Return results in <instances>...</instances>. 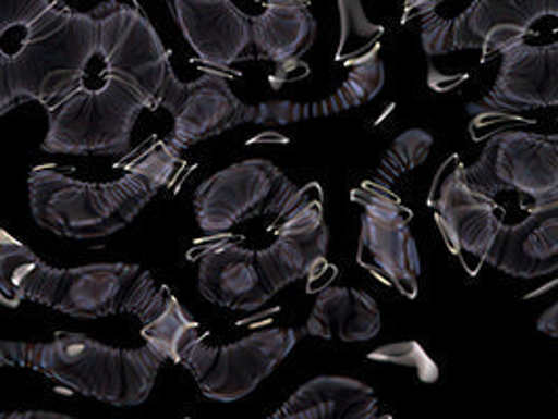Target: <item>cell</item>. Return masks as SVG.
Returning a JSON list of instances; mask_svg holds the SVG:
<instances>
[{"label": "cell", "instance_id": "obj_3", "mask_svg": "<svg viewBox=\"0 0 558 419\" xmlns=\"http://www.w3.org/2000/svg\"><path fill=\"white\" fill-rule=\"evenodd\" d=\"M93 11L65 0H0V118L70 95L97 53Z\"/></svg>", "mask_w": 558, "mask_h": 419}, {"label": "cell", "instance_id": "obj_8", "mask_svg": "<svg viewBox=\"0 0 558 419\" xmlns=\"http://www.w3.org/2000/svg\"><path fill=\"white\" fill-rule=\"evenodd\" d=\"M301 192L269 160H244L206 178L194 196V214L206 233H223L260 217H283Z\"/></svg>", "mask_w": 558, "mask_h": 419}, {"label": "cell", "instance_id": "obj_7", "mask_svg": "<svg viewBox=\"0 0 558 419\" xmlns=\"http://www.w3.org/2000/svg\"><path fill=\"white\" fill-rule=\"evenodd\" d=\"M296 344L299 332L290 328L260 330L225 346L199 335L187 344L179 365L194 375L204 396L233 403L256 391Z\"/></svg>", "mask_w": 558, "mask_h": 419}, {"label": "cell", "instance_id": "obj_18", "mask_svg": "<svg viewBox=\"0 0 558 419\" xmlns=\"http://www.w3.org/2000/svg\"><path fill=\"white\" fill-rule=\"evenodd\" d=\"M378 416V398L372 386L344 375H319L294 392L276 419H372Z\"/></svg>", "mask_w": 558, "mask_h": 419}, {"label": "cell", "instance_id": "obj_20", "mask_svg": "<svg viewBox=\"0 0 558 419\" xmlns=\"http://www.w3.org/2000/svg\"><path fill=\"white\" fill-rule=\"evenodd\" d=\"M251 22L252 47L279 65L299 61L317 36L308 0H267L265 11Z\"/></svg>", "mask_w": 558, "mask_h": 419}, {"label": "cell", "instance_id": "obj_4", "mask_svg": "<svg viewBox=\"0 0 558 419\" xmlns=\"http://www.w3.org/2000/svg\"><path fill=\"white\" fill-rule=\"evenodd\" d=\"M179 158V149L158 140L106 181L81 178L56 164L34 167L28 174L32 219L68 239L110 237L133 223L167 187Z\"/></svg>", "mask_w": 558, "mask_h": 419}, {"label": "cell", "instance_id": "obj_17", "mask_svg": "<svg viewBox=\"0 0 558 419\" xmlns=\"http://www.w3.org/2000/svg\"><path fill=\"white\" fill-rule=\"evenodd\" d=\"M197 287L208 303L231 310H258L276 296L258 267L256 250L233 239L202 251Z\"/></svg>", "mask_w": 558, "mask_h": 419}, {"label": "cell", "instance_id": "obj_19", "mask_svg": "<svg viewBox=\"0 0 558 419\" xmlns=\"http://www.w3.org/2000/svg\"><path fill=\"white\" fill-rule=\"evenodd\" d=\"M383 315L378 303L362 289L332 285L324 289L308 315L305 332L338 342H367L380 334Z\"/></svg>", "mask_w": 558, "mask_h": 419}, {"label": "cell", "instance_id": "obj_22", "mask_svg": "<svg viewBox=\"0 0 558 419\" xmlns=\"http://www.w3.org/2000/svg\"><path fill=\"white\" fill-rule=\"evenodd\" d=\"M340 9V42L336 59L353 65L365 57L380 53L383 26L367 20L362 0H338Z\"/></svg>", "mask_w": 558, "mask_h": 419}, {"label": "cell", "instance_id": "obj_1", "mask_svg": "<svg viewBox=\"0 0 558 419\" xmlns=\"http://www.w3.org/2000/svg\"><path fill=\"white\" fill-rule=\"evenodd\" d=\"M93 15L97 53L78 86L47 108V153L124 156L141 113L162 103L172 74L158 32L137 7L106 0Z\"/></svg>", "mask_w": 558, "mask_h": 419}, {"label": "cell", "instance_id": "obj_12", "mask_svg": "<svg viewBox=\"0 0 558 419\" xmlns=\"http://www.w3.org/2000/svg\"><path fill=\"white\" fill-rule=\"evenodd\" d=\"M492 88L469 106L478 120L558 108V42H519L500 53Z\"/></svg>", "mask_w": 558, "mask_h": 419}, {"label": "cell", "instance_id": "obj_5", "mask_svg": "<svg viewBox=\"0 0 558 419\" xmlns=\"http://www.w3.org/2000/svg\"><path fill=\"white\" fill-rule=\"evenodd\" d=\"M162 355L149 344L116 348L88 335L59 332L49 342L0 340V367H24L68 391L113 407H137L149 398L162 369Z\"/></svg>", "mask_w": 558, "mask_h": 419}, {"label": "cell", "instance_id": "obj_21", "mask_svg": "<svg viewBox=\"0 0 558 419\" xmlns=\"http://www.w3.org/2000/svg\"><path fill=\"white\" fill-rule=\"evenodd\" d=\"M387 70L380 53L365 57L353 63L347 72V78L338 84L335 93L319 101H308L311 118H330L338 113L351 112L372 101L385 86Z\"/></svg>", "mask_w": 558, "mask_h": 419}, {"label": "cell", "instance_id": "obj_14", "mask_svg": "<svg viewBox=\"0 0 558 419\" xmlns=\"http://www.w3.org/2000/svg\"><path fill=\"white\" fill-rule=\"evenodd\" d=\"M430 206L447 248L469 275H476L502 229V210L492 196L476 192L462 168L447 174Z\"/></svg>", "mask_w": 558, "mask_h": 419}, {"label": "cell", "instance_id": "obj_15", "mask_svg": "<svg viewBox=\"0 0 558 419\" xmlns=\"http://www.w3.org/2000/svg\"><path fill=\"white\" fill-rule=\"evenodd\" d=\"M174 24L210 67L229 70L252 47V22L233 0H167Z\"/></svg>", "mask_w": 558, "mask_h": 419}, {"label": "cell", "instance_id": "obj_11", "mask_svg": "<svg viewBox=\"0 0 558 419\" xmlns=\"http://www.w3.org/2000/svg\"><path fill=\"white\" fill-rule=\"evenodd\" d=\"M330 231L324 219L319 187L301 192L294 206L279 217L269 244L254 248L263 275L278 294L294 281L311 278L328 256Z\"/></svg>", "mask_w": 558, "mask_h": 419}, {"label": "cell", "instance_id": "obj_10", "mask_svg": "<svg viewBox=\"0 0 558 419\" xmlns=\"http://www.w3.org/2000/svg\"><path fill=\"white\" fill-rule=\"evenodd\" d=\"M476 192H502L542 199L558 194L557 135L502 131L481 149L471 167L462 168Z\"/></svg>", "mask_w": 558, "mask_h": 419}, {"label": "cell", "instance_id": "obj_9", "mask_svg": "<svg viewBox=\"0 0 558 419\" xmlns=\"http://www.w3.org/2000/svg\"><path fill=\"white\" fill-rule=\"evenodd\" d=\"M351 199L362 208L357 262L369 275L395 287L401 296H418V244L412 233L410 210L376 183H363L351 192Z\"/></svg>", "mask_w": 558, "mask_h": 419}, {"label": "cell", "instance_id": "obj_24", "mask_svg": "<svg viewBox=\"0 0 558 419\" xmlns=\"http://www.w3.org/2000/svg\"><path fill=\"white\" fill-rule=\"evenodd\" d=\"M537 332L558 340V303L546 308L537 319Z\"/></svg>", "mask_w": 558, "mask_h": 419}, {"label": "cell", "instance_id": "obj_26", "mask_svg": "<svg viewBox=\"0 0 558 419\" xmlns=\"http://www.w3.org/2000/svg\"><path fill=\"white\" fill-rule=\"evenodd\" d=\"M557 139H558V135H557Z\"/></svg>", "mask_w": 558, "mask_h": 419}, {"label": "cell", "instance_id": "obj_16", "mask_svg": "<svg viewBox=\"0 0 558 419\" xmlns=\"http://www.w3.org/2000/svg\"><path fill=\"white\" fill-rule=\"evenodd\" d=\"M485 262L517 280L558 271V194L535 199L521 223L502 224Z\"/></svg>", "mask_w": 558, "mask_h": 419}, {"label": "cell", "instance_id": "obj_25", "mask_svg": "<svg viewBox=\"0 0 558 419\" xmlns=\"http://www.w3.org/2000/svg\"><path fill=\"white\" fill-rule=\"evenodd\" d=\"M405 11H420V13H433L439 0H403Z\"/></svg>", "mask_w": 558, "mask_h": 419}, {"label": "cell", "instance_id": "obj_2", "mask_svg": "<svg viewBox=\"0 0 558 419\" xmlns=\"http://www.w3.org/2000/svg\"><path fill=\"white\" fill-rule=\"evenodd\" d=\"M24 303L84 321L133 315L145 344L172 363L202 335L194 315L140 264L93 262L57 269L0 229V305L15 308Z\"/></svg>", "mask_w": 558, "mask_h": 419}, {"label": "cell", "instance_id": "obj_6", "mask_svg": "<svg viewBox=\"0 0 558 419\" xmlns=\"http://www.w3.org/2000/svg\"><path fill=\"white\" fill-rule=\"evenodd\" d=\"M426 15L422 47L430 57L500 56L519 42H558V0H473L456 17Z\"/></svg>", "mask_w": 558, "mask_h": 419}, {"label": "cell", "instance_id": "obj_13", "mask_svg": "<svg viewBox=\"0 0 558 419\" xmlns=\"http://www.w3.org/2000/svg\"><path fill=\"white\" fill-rule=\"evenodd\" d=\"M160 106L172 115L168 143L179 151L242 124H254V103L242 101L219 74L181 83L172 72Z\"/></svg>", "mask_w": 558, "mask_h": 419}, {"label": "cell", "instance_id": "obj_23", "mask_svg": "<svg viewBox=\"0 0 558 419\" xmlns=\"http://www.w3.org/2000/svg\"><path fill=\"white\" fill-rule=\"evenodd\" d=\"M435 139L424 128H410L403 131L399 137H395L387 151L383 153V160L378 164V178L385 183H392L401 178L403 174L422 167L430 151H433Z\"/></svg>", "mask_w": 558, "mask_h": 419}]
</instances>
